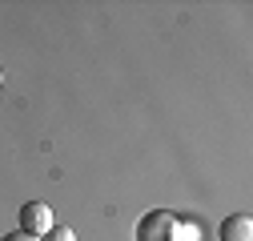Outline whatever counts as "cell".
I'll return each mask as SVG.
<instances>
[{
    "mask_svg": "<svg viewBox=\"0 0 253 241\" xmlns=\"http://www.w3.org/2000/svg\"><path fill=\"white\" fill-rule=\"evenodd\" d=\"M221 241H253L249 213H229L225 221H221Z\"/></svg>",
    "mask_w": 253,
    "mask_h": 241,
    "instance_id": "3",
    "label": "cell"
},
{
    "mask_svg": "<svg viewBox=\"0 0 253 241\" xmlns=\"http://www.w3.org/2000/svg\"><path fill=\"white\" fill-rule=\"evenodd\" d=\"M0 241H41V237H33V233H20V229H16V233H4Z\"/></svg>",
    "mask_w": 253,
    "mask_h": 241,
    "instance_id": "6",
    "label": "cell"
},
{
    "mask_svg": "<svg viewBox=\"0 0 253 241\" xmlns=\"http://www.w3.org/2000/svg\"><path fill=\"white\" fill-rule=\"evenodd\" d=\"M41 241H77V233H73V229H48Z\"/></svg>",
    "mask_w": 253,
    "mask_h": 241,
    "instance_id": "5",
    "label": "cell"
},
{
    "mask_svg": "<svg viewBox=\"0 0 253 241\" xmlns=\"http://www.w3.org/2000/svg\"><path fill=\"white\" fill-rule=\"evenodd\" d=\"M197 237H201L197 225H181V221H177V241H197Z\"/></svg>",
    "mask_w": 253,
    "mask_h": 241,
    "instance_id": "4",
    "label": "cell"
},
{
    "mask_svg": "<svg viewBox=\"0 0 253 241\" xmlns=\"http://www.w3.org/2000/svg\"><path fill=\"white\" fill-rule=\"evenodd\" d=\"M52 229V209L44 201H24L20 205V233H33V237H44Z\"/></svg>",
    "mask_w": 253,
    "mask_h": 241,
    "instance_id": "2",
    "label": "cell"
},
{
    "mask_svg": "<svg viewBox=\"0 0 253 241\" xmlns=\"http://www.w3.org/2000/svg\"><path fill=\"white\" fill-rule=\"evenodd\" d=\"M137 241H177V217L165 209H153L137 221Z\"/></svg>",
    "mask_w": 253,
    "mask_h": 241,
    "instance_id": "1",
    "label": "cell"
}]
</instances>
